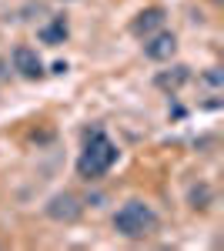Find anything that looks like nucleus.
Masks as SVG:
<instances>
[{
	"label": "nucleus",
	"mask_w": 224,
	"mask_h": 251,
	"mask_svg": "<svg viewBox=\"0 0 224 251\" xmlns=\"http://www.w3.org/2000/svg\"><path fill=\"white\" fill-rule=\"evenodd\" d=\"M114 161H117V148H114V141L104 131H87L84 134V151H80V161H77V171L80 177H104V174L114 168Z\"/></svg>",
	"instance_id": "f257e3e1"
},
{
	"label": "nucleus",
	"mask_w": 224,
	"mask_h": 251,
	"mask_svg": "<svg viewBox=\"0 0 224 251\" xmlns=\"http://www.w3.org/2000/svg\"><path fill=\"white\" fill-rule=\"evenodd\" d=\"M114 228L124 238H148L157 228V214L150 211V204H144V201H127L114 214Z\"/></svg>",
	"instance_id": "f03ea898"
},
{
	"label": "nucleus",
	"mask_w": 224,
	"mask_h": 251,
	"mask_svg": "<svg viewBox=\"0 0 224 251\" xmlns=\"http://www.w3.org/2000/svg\"><path fill=\"white\" fill-rule=\"evenodd\" d=\"M84 214V204H80V198L71 191L64 194H54L50 201H47V218H54V221H64V225H71Z\"/></svg>",
	"instance_id": "7ed1b4c3"
},
{
	"label": "nucleus",
	"mask_w": 224,
	"mask_h": 251,
	"mask_svg": "<svg viewBox=\"0 0 224 251\" xmlns=\"http://www.w3.org/2000/svg\"><path fill=\"white\" fill-rule=\"evenodd\" d=\"M10 60H14V71H17L20 77H27V80L44 77V64H40V57H37L34 47H14Z\"/></svg>",
	"instance_id": "20e7f679"
},
{
	"label": "nucleus",
	"mask_w": 224,
	"mask_h": 251,
	"mask_svg": "<svg viewBox=\"0 0 224 251\" xmlns=\"http://www.w3.org/2000/svg\"><path fill=\"white\" fill-rule=\"evenodd\" d=\"M174 50H177V37L168 34V30H157V34L144 37V54H148L150 60H171Z\"/></svg>",
	"instance_id": "39448f33"
},
{
	"label": "nucleus",
	"mask_w": 224,
	"mask_h": 251,
	"mask_svg": "<svg viewBox=\"0 0 224 251\" xmlns=\"http://www.w3.org/2000/svg\"><path fill=\"white\" fill-rule=\"evenodd\" d=\"M131 30L137 34V37H150V34L164 30V10H161V7H148V10H141V14L134 17Z\"/></svg>",
	"instance_id": "423d86ee"
},
{
	"label": "nucleus",
	"mask_w": 224,
	"mask_h": 251,
	"mask_svg": "<svg viewBox=\"0 0 224 251\" xmlns=\"http://www.w3.org/2000/svg\"><path fill=\"white\" fill-rule=\"evenodd\" d=\"M187 80H191V71H187L184 64H177V67H171V71H164V74H157L154 84H157L161 91H171V94H174L177 87H184Z\"/></svg>",
	"instance_id": "0eeeda50"
},
{
	"label": "nucleus",
	"mask_w": 224,
	"mask_h": 251,
	"mask_svg": "<svg viewBox=\"0 0 224 251\" xmlns=\"http://www.w3.org/2000/svg\"><path fill=\"white\" fill-rule=\"evenodd\" d=\"M40 40H44V44H50V47L64 44V40H67V20H64V17H54L47 27H40Z\"/></svg>",
	"instance_id": "6e6552de"
},
{
	"label": "nucleus",
	"mask_w": 224,
	"mask_h": 251,
	"mask_svg": "<svg viewBox=\"0 0 224 251\" xmlns=\"http://www.w3.org/2000/svg\"><path fill=\"white\" fill-rule=\"evenodd\" d=\"M201 84H204V87H211L214 94H221V87H224V80H221V71H218V67H214V71H207L204 77H201Z\"/></svg>",
	"instance_id": "1a4fd4ad"
}]
</instances>
